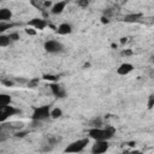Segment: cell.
<instances>
[{"instance_id":"cell-23","label":"cell","mask_w":154,"mask_h":154,"mask_svg":"<svg viewBox=\"0 0 154 154\" xmlns=\"http://www.w3.org/2000/svg\"><path fill=\"white\" fill-rule=\"evenodd\" d=\"M77 5L79 7H87L89 5V0H78L77 1Z\"/></svg>"},{"instance_id":"cell-3","label":"cell","mask_w":154,"mask_h":154,"mask_svg":"<svg viewBox=\"0 0 154 154\" xmlns=\"http://www.w3.org/2000/svg\"><path fill=\"white\" fill-rule=\"evenodd\" d=\"M88 143H89V138L88 137L81 138V140H77V141H73V142H71L65 148L64 152H66V153H79V152H82L87 147Z\"/></svg>"},{"instance_id":"cell-17","label":"cell","mask_w":154,"mask_h":154,"mask_svg":"<svg viewBox=\"0 0 154 154\" xmlns=\"http://www.w3.org/2000/svg\"><path fill=\"white\" fill-rule=\"evenodd\" d=\"M90 125H91V128H101V125H102V119H101L100 117H95V118H93V119L90 120Z\"/></svg>"},{"instance_id":"cell-28","label":"cell","mask_w":154,"mask_h":154,"mask_svg":"<svg viewBox=\"0 0 154 154\" xmlns=\"http://www.w3.org/2000/svg\"><path fill=\"white\" fill-rule=\"evenodd\" d=\"M43 6H45V7H49V6H51V1H49V0H48V1H45V2H43Z\"/></svg>"},{"instance_id":"cell-18","label":"cell","mask_w":154,"mask_h":154,"mask_svg":"<svg viewBox=\"0 0 154 154\" xmlns=\"http://www.w3.org/2000/svg\"><path fill=\"white\" fill-rule=\"evenodd\" d=\"M12 26V24L11 23H7V22H2V20H0V32H4V31H6L7 29H10Z\"/></svg>"},{"instance_id":"cell-4","label":"cell","mask_w":154,"mask_h":154,"mask_svg":"<svg viewBox=\"0 0 154 154\" xmlns=\"http://www.w3.org/2000/svg\"><path fill=\"white\" fill-rule=\"evenodd\" d=\"M45 49L48 53H60L64 51V46L57 40H48L45 42Z\"/></svg>"},{"instance_id":"cell-16","label":"cell","mask_w":154,"mask_h":154,"mask_svg":"<svg viewBox=\"0 0 154 154\" xmlns=\"http://www.w3.org/2000/svg\"><path fill=\"white\" fill-rule=\"evenodd\" d=\"M61 116H63V111H61V108L55 107V108L51 109V118H53V119H58V118H60Z\"/></svg>"},{"instance_id":"cell-30","label":"cell","mask_w":154,"mask_h":154,"mask_svg":"<svg viewBox=\"0 0 154 154\" xmlns=\"http://www.w3.org/2000/svg\"><path fill=\"white\" fill-rule=\"evenodd\" d=\"M120 42H122V43H124V42H126V38H125V37H123V38L120 40Z\"/></svg>"},{"instance_id":"cell-8","label":"cell","mask_w":154,"mask_h":154,"mask_svg":"<svg viewBox=\"0 0 154 154\" xmlns=\"http://www.w3.org/2000/svg\"><path fill=\"white\" fill-rule=\"evenodd\" d=\"M49 89H51L52 94H53L54 96L59 97V99H63V97L66 96V91H65V89H64L61 85H59L57 82L51 83V84H49Z\"/></svg>"},{"instance_id":"cell-15","label":"cell","mask_w":154,"mask_h":154,"mask_svg":"<svg viewBox=\"0 0 154 154\" xmlns=\"http://www.w3.org/2000/svg\"><path fill=\"white\" fill-rule=\"evenodd\" d=\"M11 42L12 41H11V38H10L8 35H4V34L0 35V46L1 47H7V46H10Z\"/></svg>"},{"instance_id":"cell-7","label":"cell","mask_w":154,"mask_h":154,"mask_svg":"<svg viewBox=\"0 0 154 154\" xmlns=\"http://www.w3.org/2000/svg\"><path fill=\"white\" fill-rule=\"evenodd\" d=\"M28 25L29 26H32V28H35L36 30H43L45 28H47L49 24H48V22L46 20V19H43V18H32L31 20H29L28 22Z\"/></svg>"},{"instance_id":"cell-1","label":"cell","mask_w":154,"mask_h":154,"mask_svg":"<svg viewBox=\"0 0 154 154\" xmlns=\"http://www.w3.org/2000/svg\"><path fill=\"white\" fill-rule=\"evenodd\" d=\"M116 132V129L112 126L106 128H90L88 130L89 138H93L94 141H108L113 137Z\"/></svg>"},{"instance_id":"cell-29","label":"cell","mask_w":154,"mask_h":154,"mask_svg":"<svg viewBox=\"0 0 154 154\" xmlns=\"http://www.w3.org/2000/svg\"><path fill=\"white\" fill-rule=\"evenodd\" d=\"M16 81H17V82H20V83L26 82V81H25V79H23V78H16Z\"/></svg>"},{"instance_id":"cell-24","label":"cell","mask_w":154,"mask_h":154,"mask_svg":"<svg viewBox=\"0 0 154 154\" xmlns=\"http://www.w3.org/2000/svg\"><path fill=\"white\" fill-rule=\"evenodd\" d=\"M1 83H2L4 85H6V87H12V85L14 84V82H13V81H10V79H2Z\"/></svg>"},{"instance_id":"cell-26","label":"cell","mask_w":154,"mask_h":154,"mask_svg":"<svg viewBox=\"0 0 154 154\" xmlns=\"http://www.w3.org/2000/svg\"><path fill=\"white\" fill-rule=\"evenodd\" d=\"M37 82H38L37 79H32V81H29V82H28V85H29L30 88H35V87L37 85Z\"/></svg>"},{"instance_id":"cell-12","label":"cell","mask_w":154,"mask_h":154,"mask_svg":"<svg viewBox=\"0 0 154 154\" xmlns=\"http://www.w3.org/2000/svg\"><path fill=\"white\" fill-rule=\"evenodd\" d=\"M142 18V13H130L124 17V20L126 23H136Z\"/></svg>"},{"instance_id":"cell-2","label":"cell","mask_w":154,"mask_h":154,"mask_svg":"<svg viewBox=\"0 0 154 154\" xmlns=\"http://www.w3.org/2000/svg\"><path fill=\"white\" fill-rule=\"evenodd\" d=\"M51 117V107L49 106H40V107H35L31 119L32 120H37V122H43L46 119H48Z\"/></svg>"},{"instance_id":"cell-22","label":"cell","mask_w":154,"mask_h":154,"mask_svg":"<svg viewBox=\"0 0 154 154\" xmlns=\"http://www.w3.org/2000/svg\"><path fill=\"white\" fill-rule=\"evenodd\" d=\"M147 106H148V108H149V109H150V108H153V106H154V95H149Z\"/></svg>"},{"instance_id":"cell-27","label":"cell","mask_w":154,"mask_h":154,"mask_svg":"<svg viewBox=\"0 0 154 154\" xmlns=\"http://www.w3.org/2000/svg\"><path fill=\"white\" fill-rule=\"evenodd\" d=\"M101 22H102V23H103V24H105V23H106V24H107V23H108V18H107V17H105V16H103V17H101Z\"/></svg>"},{"instance_id":"cell-9","label":"cell","mask_w":154,"mask_h":154,"mask_svg":"<svg viewBox=\"0 0 154 154\" xmlns=\"http://www.w3.org/2000/svg\"><path fill=\"white\" fill-rule=\"evenodd\" d=\"M66 5H67V0H63V1H58V2H55V4L51 7V12H52V14H60V13H63V11L65 10Z\"/></svg>"},{"instance_id":"cell-14","label":"cell","mask_w":154,"mask_h":154,"mask_svg":"<svg viewBox=\"0 0 154 154\" xmlns=\"http://www.w3.org/2000/svg\"><path fill=\"white\" fill-rule=\"evenodd\" d=\"M11 103V96L7 94H1L0 95V107L7 106Z\"/></svg>"},{"instance_id":"cell-19","label":"cell","mask_w":154,"mask_h":154,"mask_svg":"<svg viewBox=\"0 0 154 154\" xmlns=\"http://www.w3.org/2000/svg\"><path fill=\"white\" fill-rule=\"evenodd\" d=\"M24 30H25V32H26L29 36H35V35H36V29L32 28V26H29V25H28Z\"/></svg>"},{"instance_id":"cell-10","label":"cell","mask_w":154,"mask_h":154,"mask_svg":"<svg viewBox=\"0 0 154 154\" xmlns=\"http://www.w3.org/2000/svg\"><path fill=\"white\" fill-rule=\"evenodd\" d=\"M134 70V65L130 64V63H123L119 65V67L117 69V73L120 75V76H126L129 75L131 71Z\"/></svg>"},{"instance_id":"cell-5","label":"cell","mask_w":154,"mask_h":154,"mask_svg":"<svg viewBox=\"0 0 154 154\" xmlns=\"http://www.w3.org/2000/svg\"><path fill=\"white\" fill-rule=\"evenodd\" d=\"M20 111L18 108H16L13 106H10V105L4 106V107H0V122L4 123L7 118H10V117H12V116H14V114H17Z\"/></svg>"},{"instance_id":"cell-31","label":"cell","mask_w":154,"mask_h":154,"mask_svg":"<svg viewBox=\"0 0 154 154\" xmlns=\"http://www.w3.org/2000/svg\"><path fill=\"white\" fill-rule=\"evenodd\" d=\"M89 66H90V64H89V63H87V64H84V67H85V69H87V67H89Z\"/></svg>"},{"instance_id":"cell-6","label":"cell","mask_w":154,"mask_h":154,"mask_svg":"<svg viewBox=\"0 0 154 154\" xmlns=\"http://www.w3.org/2000/svg\"><path fill=\"white\" fill-rule=\"evenodd\" d=\"M109 144L108 141H95L93 147H91V153L94 154H102L105 152H107Z\"/></svg>"},{"instance_id":"cell-13","label":"cell","mask_w":154,"mask_h":154,"mask_svg":"<svg viewBox=\"0 0 154 154\" xmlns=\"http://www.w3.org/2000/svg\"><path fill=\"white\" fill-rule=\"evenodd\" d=\"M11 18H12V12H11V10L5 8V7L0 10V20H2V22H8Z\"/></svg>"},{"instance_id":"cell-25","label":"cell","mask_w":154,"mask_h":154,"mask_svg":"<svg viewBox=\"0 0 154 154\" xmlns=\"http://www.w3.org/2000/svg\"><path fill=\"white\" fill-rule=\"evenodd\" d=\"M123 57H128V55H131L132 54V51L131 49H124V51H122V53H120Z\"/></svg>"},{"instance_id":"cell-21","label":"cell","mask_w":154,"mask_h":154,"mask_svg":"<svg viewBox=\"0 0 154 154\" xmlns=\"http://www.w3.org/2000/svg\"><path fill=\"white\" fill-rule=\"evenodd\" d=\"M43 79H46V81H52V82H57V81H58V77H57V76H53V75H43Z\"/></svg>"},{"instance_id":"cell-11","label":"cell","mask_w":154,"mask_h":154,"mask_svg":"<svg viewBox=\"0 0 154 154\" xmlns=\"http://www.w3.org/2000/svg\"><path fill=\"white\" fill-rule=\"evenodd\" d=\"M71 31H72V26L69 23H61L57 28V32L59 35H67V34H71Z\"/></svg>"},{"instance_id":"cell-20","label":"cell","mask_w":154,"mask_h":154,"mask_svg":"<svg viewBox=\"0 0 154 154\" xmlns=\"http://www.w3.org/2000/svg\"><path fill=\"white\" fill-rule=\"evenodd\" d=\"M8 36H10V38H11V41L13 42V41H18L19 40V34L17 32V31H14V32H10L8 34Z\"/></svg>"}]
</instances>
